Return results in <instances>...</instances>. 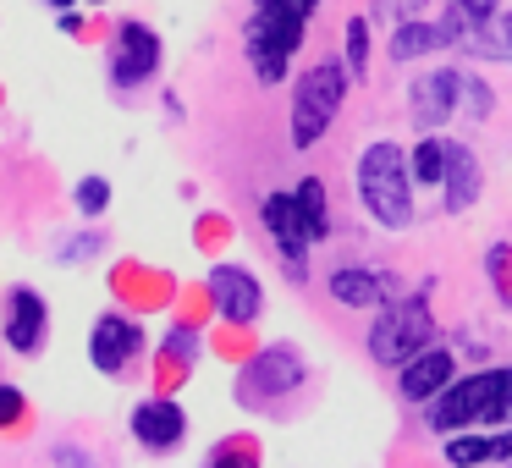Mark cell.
I'll return each mask as SVG.
<instances>
[{
  "label": "cell",
  "mask_w": 512,
  "mask_h": 468,
  "mask_svg": "<svg viewBox=\"0 0 512 468\" xmlns=\"http://www.w3.org/2000/svg\"><path fill=\"white\" fill-rule=\"evenodd\" d=\"M512 419V369H479V375L446 380L430 397V430L452 435L463 424H507Z\"/></svg>",
  "instance_id": "cell-1"
},
{
  "label": "cell",
  "mask_w": 512,
  "mask_h": 468,
  "mask_svg": "<svg viewBox=\"0 0 512 468\" xmlns=\"http://www.w3.org/2000/svg\"><path fill=\"white\" fill-rule=\"evenodd\" d=\"M358 204L386 232H408L413 226V171H408V155L386 138L358 155Z\"/></svg>",
  "instance_id": "cell-2"
},
{
  "label": "cell",
  "mask_w": 512,
  "mask_h": 468,
  "mask_svg": "<svg viewBox=\"0 0 512 468\" xmlns=\"http://www.w3.org/2000/svg\"><path fill=\"white\" fill-rule=\"evenodd\" d=\"M347 78H353V72H347L342 61H320V67H309L298 78V89H292V144L298 149H314L331 133L336 111H342V100H347Z\"/></svg>",
  "instance_id": "cell-3"
},
{
  "label": "cell",
  "mask_w": 512,
  "mask_h": 468,
  "mask_svg": "<svg viewBox=\"0 0 512 468\" xmlns=\"http://www.w3.org/2000/svg\"><path fill=\"white\" fill-rule=\"evenodd\" d=\"M303 28H309V17L287 12V6H254V17L243 28V50H248V67H254L259 83L287 78L292 56L303 45Z\"/></svg>",
  "instance_id": "cell-4"
},
{
  "label": "cell",
  "mask_w": 512,
  "mask_h": 468,
  "mask_svg": "<svg viewBox=\"0 0 512 468\" xmlns=\"http://www.w3.org/2000/svg\"><path fill=\"white\" fill-rule=\"evenodd\" d=\"M430 342H435V320H430V309H424V298L386 303L380 320L369 325V358H375V364H397L402 369L413 353H424Z\"/></svg>",
  "instance_id": "cell-5"
},
{
  "label": "cell",
  "mask_w": 512,
  "mask_h": 468,
  "mask_svg": "<svg viewBox=\"0 0 512 468\" xmlns=\"http://www.w3.org/2000/svg\"><path fill=\"white\" fill-rule=\"evenodd\" d=\"M259 215H265V232L276 237V248H281V265L303 281V259H309V248H314V232H309V221H303L298 193H270V199L259 204Z\"/></svg>",
  "instance_id": "cell-6"
},
{
  "label": "cell",
  "mask_w": 512,
  "mask_h": 468,
  "mask_svg": "<svg viewBox=\"0 0 512 468\" xmlns=\"http://www.w3.org/2000/svg\"><path fill=\"white\" fill-rule=\"evenodd\" d=\"M468 23H474V17H463V12H457V6H452V12H446V17H408V23H397V34H391V61L435 56V50L457 45Z\"/></svg>",
  "instance_id": "cell-7"
},
{
  "label": "cell",
  "mask_w": 512,
  "mask_h": 468,
  "mask_svg": "<svg viewBox=\"0 0 512 468\" xmlns=\"http://www.w3.org/2000/svg\"><path fill=\"white\" fill-rule=\"evenodd\" d=\"M160 72V39L149 34L144 23H122L116 28V45H111V78L116 89H138Z\"/></svg>",
  "instance_id": "cell-8"
},
{
  "label": "cell",
  "mask_w": 512,
  "mask_h": 468,
  "mask_svg": "<svg viewBox=\"0 0 512 468\" xmlns=\"http://www.w3.org/2000/svg\"><path fill=\"white\" fill-rule=\"evenodd\" d=\"M210 298H215V309H221V320H232V325H254L259 309H265L259 276L243 265H215L210 270Z\"/></svg>",
  "instance_id": "cell-9"
},
{
  "label": "cell",
  "mask_w": 512,
  "mask_h": 468,
  "mask_svg": "<svg viewBox=\"0 0 512 468\" xmlns=\"http://www.w3.org/2000/svg\"><path fill=\"white\" fill-rule=\"evenodd\" d=\"M408 122L419 127V133H435V127H446L457 116V72L441 67V72H419L408 89Z\"/></svg>",
  "instance_id": "cell-10"
},
{
  "label": "cell",
  "mask_w": 512,
  "mask_h": 468,
  "mask_svg": "<svg viewBox=\"0 0 512 468\" xmlns=\"http://www.w3.org/2000/svg\"><path fill=\"white\" fill-rule=\"evenodd\" d=\"M138 347H144V331H138L127 314H100V320H94L89 358H94V369H100V375H122V369L138 358Z\"/></svg>",
  "instance_id": "cell-11"
},
{
  "label": "cell",
  "mask_w": 512,
  "mask_h": 468,
  "mask_svg": "<svg viewBox=\"0 0 512 468\" xmlns=\"http://www.w3.org/2000/svg\"><path fill=\"white\" fill-rule=\"evenodd\" d=\"M45 331H50L45 298L28 292V287H12V298H6V347H12V353H39V347H45Z\"/></svg>",
  "instance_id": "cell-12"
},
{
  "label": "cell",
  "mask_w": 512,
  "mask_h": 468,
  "mask_svg": "<svg viewBox=\"0 0 512 468\" xmlns=\"http://www.w3.org/2000/svg\"><path fill=\"white\" fill-rule=\"evenodd\" d=\"M298 380H303L298 347H265V353L243 369V391H248V397H281V391H292Z\"/></svg>",
  "instance_id": "cell-13"
},
{
  "label": "cell",
  "mask_w": 512,
  "mask_h": 468,
  "mask_svg": "<svg viewBox=\"0 0 512 468\" xmlns=\"http://www.w3.org/2000/svg\"><path fill=\"white\" fill-rule=\"evenodd\" d=\"M457 375V364H452V353H446V347H424V353H413L408 364H402V380H397V391L408 402H430L435 391L446 386V380Z\"/></svg>",
  "instance_id": "cell-14"
},
{
  "label": "cell",
  "mask_w": 512,
  "mask_h": 468,
  "mask_svg": "<svg viewBox=\"0 0 512 468\" xmlns=\"http://www.w3.org/2000/svg\"><path fill=\"white\" fill-rule=\"evenodd\" d=\"M182 430H188V419H182V408L166 402V397L138 402L133 408V435H138V446H149V452H171V446L182 441Z\"/></svg>",
  "instance_id": "cell-15"
},
{
  "label": "cell",
  "mask_w": 512,
  "mask_h": 468,
  "mask_svg": "<svg viewBox=\"0 0 512 468\" xmlns=\"http://www.w3.org/2000/svg\"><path fill=\"white\" fill-rule=\"evenodd\" d=\"M441 188H446V210H452V215H463V210H474V204H479L485 177H479V155L468 144H446V177H441Z\"/></svg>",
  "instance_id": "cell-16"
},
{
  "label": "cell",
  "mask_w": 512,
  "mask_h": 468,
  "mask_svg": "<svg viewBox=\"0 0 512 468\" xmlns=\"http://www.w3.org/2000/svg\"><path fill=\"white\" fill-rule=\"evenodd\" d=\"M331 298L342 303V309H375V303H386V281L375 276V270H331Z\"/></svg>",
  "instance_id": "cell-17"
},
{
  "label": "cell",
  "mask_w": 512,
  "mask_h": 468,
  "mask_svg": "<svg viewBox=\"0 0 512 468\" xmlns=\"http://www.w3.org/2000/svg\"><path fill=\"white\" fill-rule=\"evenodd\" d=\"M446 457L452 463H463V468H474V463H496V457H512V430H501V435H446Z\"/></svg>",
  "instance_id": "cell-18"
},
{
  "label": "cell",
  "mask_w": 512,
  "mask_h": 468,
  "mask_svg": "<svg viewBox=\"0 0 512 468\" xmlns=\"http://www.w3.org/2000/svg\"><path fill=\"white\" fill-rule=\"evenodd\" d=\"M408 171L419 188H441L446 177V138H419V149L408 155Z\"/></svg>",
  "instance_id": "cell-19"
},
{
  "label": "cell",
  "mask_w": 512,
  "mask_h": 468,
  "mask_svg": "<svg viewBox=\"0 0 512 468\" xmlns=\"http://www.w3.org/2000/svg\"><path fill=\"white\" fill-rule=\"evenodd\" d=\"M490 111H496V94H490V83L479 78V72H457V116H468V122H485Z\"/></svg>",
  "instance_id": "cell-20"
},
{
  "label": "cell",
  "mask_w": 512,
  "mask_h": 468,
  "mask_svg": "<svg viewBox=\"0 0 512 468\" xmlns=\"http://www.w3.org/2000/svg\"><path fill=\"white\" fill-rule=\"evenodd\" d=\"M292 193H298V204H303V221H309L314 243H325V237H331V210H325V182H320V177H303Z\"/></svg>",
  "instance_id": "cell-21"
},
{
  "label": "cell",
  "mask_w": 512,
  "mask_h": 468,
  "mask_svg": "<svg viewBox=\"0 0 512 468\" xmlns=\"http://www.w3.org/2000/svg\"><path fill=\"white\" fill-rule=\"evenodd\" d=\"M347 72H353V78H364V72H369V23H364V17L347 23Z\"/></svg>",
  "instance_id": "cell-22"
},
{
  "label": "cell",
  "mask_w": 512,
  "mask_h": 468,
  "mask_svg": "<svg viewBox=\"0 0 512 468\" xmlns=\"http://www.w3.org/2000/svg\"><path fill=\"white\" fill-rule=\"evenodd\" d=\"M72 199H78L83 215H105V204H111V182H105V177H83Z\"/></svg>",
  "instance_id": "cell-23"
},
{
  "label": "cell",
  "mask_w": 512,
  "mask_h": 468,
  "mask_svg": "<svg viewBox=\"0 0 512 468\" xmlns=\"http://www.w3.org/2000/svg\"><path fill=\"white\" fill-rule=\"evenodd\" d=\"M375 6L380 23H408V17H424L435 6V0H369Z\"/></svg>",
  "instance_id": "cell-24"
},
{
  "label": "cell",
  "mask_w": 512,
  "mask_h": 468,
  "mask_svg": "<svg viewBox=\"0 0 512 468\" xmlns=\"http://www.w3.org/2000/svg\"><path fill=\"white\" fill-rule=\"evenodd\" d=\"M446 6H457L463 17H496L501 12V0H446Z\"/></svg>",
  "instance_id": "cell-25"
},
{
  "label": "cell",
  "mask_w": 512,
  "mask_h": 468,
  "mask_svg": "<svg viewBox=\"0 0 512 468\" xmlns=\"http://www.w3.org/2000/svg\"><path fill=\"white\" fill-rule=\"evenodd\" d=\"M17 413H23V391H12V386H0V424H12Z\"/></svg>",
  "instance_id": "cell-26"
},
{
  "label": "cell",
  "mask_w": 512,
  "mask_h": 468,
  "mask_svg": "<svg viewBox=\"0 0 512 468\" xmlns=\"http://www.w3.org/2000/svg\"><path fill=\"white\" fill-rule=\"evenodd\" d=\"M254 6H287V12H298V17H314L320 0H254Z\"/></svg>",
  "instance_id": "cell-27"
},
{
  "label": "cell",
  "mask_w": 512,
  "mask_h": 468,
  "mask_svg": "<svg viewBox=\"0 0 512 468\" xmlns=\"http://www.w3.org/2000/svg\"><path fill=\"white\" fill-rule=\"evenodd\" d=\"M496 34H501V61H512V12L496 23Z\"/></svg>",
  "instance_id": "cell-28"
},
{
  "label": "cell",
  "mask_w": 512,
  "mask_h": 468,
  "mask_svg": "<svg viewBox=\"0 0 512 468\" xmlns=\"http://www.w3.org/2000/svg\"><path fill=\"white\" fill-rule=\"evenodd\" d=\"M171 353L193 358V331H171Z\"/></svg>",
  "instance_id": "cell-29"
}]
</instances>
